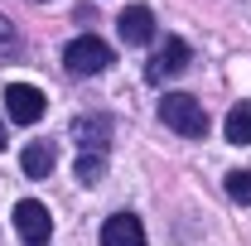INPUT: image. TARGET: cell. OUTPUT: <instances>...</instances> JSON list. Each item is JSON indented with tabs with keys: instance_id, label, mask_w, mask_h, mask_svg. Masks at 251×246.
Returning <instances> with one entry per match:
<instances>
[{
	"instance_id": "52a82bcc",
	"label": "cell",
	"mask_w": 251,
	"mask_h": 246,
	"mask_svg": "<svg viewBox=\"0 0 251 246\" xmlns=\"http://www.w3.org/2000/svg\"><path fill=\"white\" fill-rule=\"evenodd\" d=\"M101 246H145V227H140V217L130 213H116L101 222Z\"/></svg>"
},
{
	"instance_id": "ba28073f",
	"label": "cell",
	"mask_w": 251,
	"mask_h": 246,
	"mask_svg": "<svg viewBox=\"0 0 251 246\" xmlns=\"http://www.w3.org/2000/svg\"><path fill=\"white\" fill-rule=\"evenodd\" d=\"M73 135H77V145L92 154H106V140H111V121L106 116H77L73 121Z\"/></svg>"
},
{
	"instance_id": "8992f818",
	"label": "cell",
	"mask_w": 251,
	"mask_h": 246,
	"mask_svg": "<svg viewBox=\"0 0 251 246\" xmlns=\"http://www.w3.org/2000/svg\"><path fill=\"white\" fill-rule=\"evenodd\" d=\"M116 34H121V44L140 49V44H150V39H155V15H150L145 5H130V10L116 15Z\"/></svg>"
},
{
	"instance_id": "9c48e42d",
	"label": "cell",
	"mask_w": 251,
	"mask_h": 246,
	"mask_svg": "<svg viewBox=\"0 0 251 246\" xmlns=\"http://www.w3.org/2000/svg\"><path fill=\"white\" fill-rule=\"evenodd\" d=\"M20 164H25L29 179H49V174H53V145H49V140H29L25 154H20Z\"/></svg>"
},
{
	"instance_id": "5bb4252c",
	"label": "cell",
	"mask_w": 251,
	"mask_h": 246,
	"mask_svg": "<svg viewBox=\"0 0 251 246\" xmlns=\"http://www.w3.org/2000/svg\"><path fill=\"white\" fill-rule=\"evenodd\" d=\"M0 150H5V116H0Z\"/></svg>"
},
{
	"instance_id": "3957f363",
	"label": "cell",
	"mask_w": 251,
	"mask_h": 246,
	"mask_svg": "<svg viewBox=\"0 0 251 246\" xmlns=\"http://www.w3.org/2000/svg\"><path fill=\"white\" fill-rule=\"evenodd\" d=\"M188 63H193V49H188L184 39H164L159 53L150 58V68H145V77H150V82H169V77L188 73Z\"/></svg>"
},
{
	"instance_id": "8fae6325",
	"label": "cell",
	"mask_w": 251,
	"mask_h": 246,
	"mask_svg": "<svg viewBox=\"0 0 251 246\" xmlns=\"http://www.w3.org/2000/svg\"><path fill=\"white\" fill-rule=\"evenodd\" d=\"M101 174H106V154H92V150H82V159H77V184H101Z\"/></svg>"
},
{
	"instance_id": "7a4b0ae2",
	"label": "cell",
	"mask_w": 251,
	"mask_h": 246,
	"mask_svg": "<svg viewBox=\"0 0 251 246\" xmlns=\"http://www.w3.org/2000/svg\"><path fill=\"white\" fill-rule=\"evenodd\" d=\"M63 68H68L73 77H97V73L111 68V49H106L97 34H82V39H73V44L63 49Z\"/></svg>"
},
{
	"instance_id": "5b68a950",
	"label": "cell",
	"mask_w": 251,
	"mask_h": 246,
	"mask_svg": "<svg viewBox=\"0 0 251 246\" xmlns=\"http://www.w3.org/2000/svg\"><path fill=\"white\" fill-rule=\"evenodd\" d=\"M15 232H20L29 246H44L49 237H53V217H49V208H44V203H34V198L15 203Z\"/></svg>"
},
{
	"instance_id": "277c9868",
	"label": "cell",
	"mask_w": 251,
	"mask_h": 246,
	"mask_svg": "<svg viewBox=\"0 0 251 246\" xmlns=\"http://www.w3.org/2000/svg\"><path fill=\"white\" fill-rule=\"evenodd\" d=\"M5 116L15 125H34L44 116V92L29 87V82H10V87H5Z\"/></svg>"
},
{
	"instance_id": "6da1fadb",
	"label": "cell",
	"mask_w": 251,
	"mask_h": 246,
	"mask_svg": "<svg viewBox=\"0 0 251 246\" xmlns=\"http://www.w3.org/2000/svg\"><path fill=\"white\" fill-rule=\"evenodd\" d=\"M159 121L169 125V130H179L188 140H198V135H208V111H203V101L188 92H169L159 101Z\"/></svg>"
},
{
	"instance_id": "30bf717a",
	"label": "cell",
	"mask_w": 251,
	"mask_h": 246,
	"mask_svg": "<svg viewBox=\"0 0 251 246\" xmlns=\"http://www.w3.org/2000/svg\"><path fill=\"white\" fill-rule=\"evenodd\" d=\"M227 140L232 145H251V101H237L232 111H227Z\"/></svg>"
},
{
	"instance_id": "4fadbf2b",
	"label": "cell",
	"mask_w": 251,
	"mask_h": 246,
	"mask_svg": "<svg viewBox=\"0 0 251 246\" xmlns=\"http://www.w3.org/2000/svg\"><path fill=\"white\" fill-rule=\"evenodd\" d=\"M20 53V34H15V25L0 15V58H15Z\"/></svg>"
},
{
	"instance_id": "7c38bea8",
	"label": "cell",
	"mask_w": 251,
	"mask_h": 246,
	"mask_svg": "<svg viewBox=\"0 0 251 246\" xmlns=\"http://www.w3.org/2000/svg\"><path fill=\"white\" fill-rule=\"evenodd\" d=\"M227 193H232V203H251V174L247 169H232L227 174Z\"/></svg>"
}]
</instances>
